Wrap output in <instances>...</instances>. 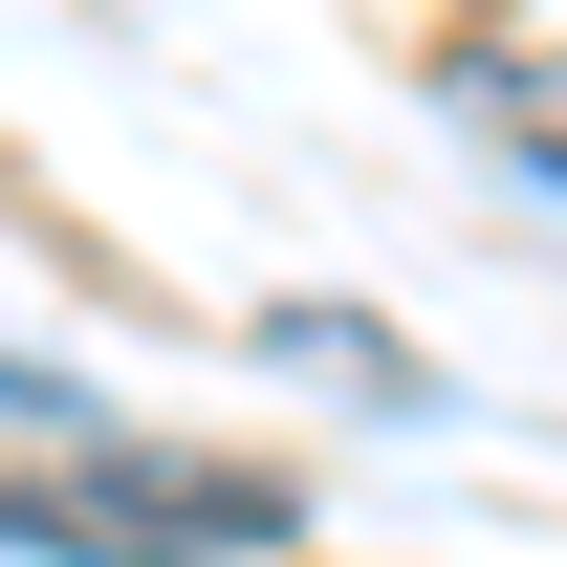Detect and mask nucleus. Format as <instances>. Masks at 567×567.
I'll use <instances>...</instances> for the list:
<instances>
[{
  "label": "nucleus",
  "mask_w": 567,
  "mask_h": 567,
  "mask_svg": "<svg viewBox=\"0 0 567 567\" xmlns=\"http://www.w3.org/2000/svg\"><path fill=\"white\" fill-rule=\"evenodd\" d=\"M481 110H502L524 153H567V66H481Z\"/></svg>",
  "instance_id": "f03ea898"
},
{
  "label": "nucleus",
  "mask_w": 567,
  "mask_h": 567,
  "mask_svg": "<svg viewBox=\"0 0 567 567\" xmlns=\"http://www.w3.org/2000/svg\"><path fill=\"white\" fill-rule=\"evenodd\" d=\"M0 415H22V436H44V415H66V371H22V350H0Z\"/></svg>",
  "instance_id": "7ed1b4c3"
},
{
  "label": "nucleus",
  "mask_w": 567,
  "mask_h": 567,
  "mask_svg": "<svg viewBox=\"0 0 567 567\" xmlns=\"http://www.w3.org/2000/svg\"><path fill=\"white\" fill-rule=\"evenodd\" d=\"M0 546H44V567H240V546H284V481H240V458H44V481H0Z\"/></svg>",
  "instance_id": "f257e3e1"
}]
</instances>
